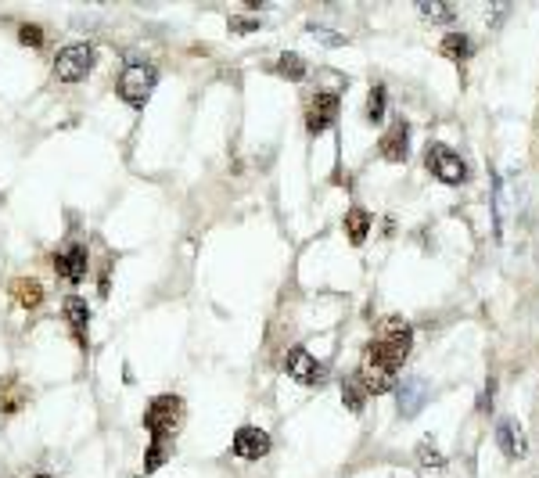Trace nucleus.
<instances>
[{
    "instance_id": "obj_1",
    "label": "nucleus",
    "mask_w": 539,
    "mask_h": 478,
    "mask_svg": "<svg viewBox=\"0 0 539 478\" xmlns=\"http://www.w3.org/2000/svg\"><path fill=\"white\" fill-rule=\"evenodd\" d=\"M410 345H414V331L407 320L388 317L378 324V335L367 342L363 360H360V374H356V381L363 385L367 396H385L396 389L399 371L410 356Z\"/></svg>"
},
{
    "instance_id": "obj_2",
    "label": "nucleus",
    "mask_w": 539,
    "mask_h": 478,
    "mask_svg": "<svg viewBox=\"0 0 539 478\" xmlns=\"http://www.w3.org/2000/svg\"><path fill=\"white\" fill-rule=\"evenodd\" d=\"M184 425V400L180 396H155L151 407L144 410V428L151 436V450L144 457V472H159V464L169 457V439Z\"/></svg>"
},
{
    "instance_id": "obj_3",
    "label": "nucleus",
    "mask_w": 539,
    "mask_h": 478,
    "mask_svg": "<svg viewBox=\"0 0 539 478\" xmlns=\"http://www.w3.org/2000/svg\"><path fill=\"white\" fill-rule=\"evenodd\" d=\"M159 83V69L151 61H126L115 76V94L130 105V108H144L151 90Z\"/></svg>"
},
{
    "instance_id": "obj_4",
    "label": "nucleus",
    "mask_w": 539,
    "mask_h": 478,
    "mask_svg": "<svg viewBox=\"0 0 539 478\" xmlns=\"http://www.w3.org/2000/svg\"><path fill=\"white\" fill-rule=\"evenodd\" d=\"M94 61H97V54H94V47H90V43L61 47V51H58V58H54V76H58L61 83H79V79H87V76H90Z\"/></svg>"
},
{
    "instance_id": "obj_5",
    "label": "nucleus",
    "mask_w": 539,
    "mask_h": 478,
    "mask_svg": "<svg viewBox=\"0 0 539 478\" xmlns=\"http://www.w3.org/2000/svg\"><path fill=\"white\" fill-rule=\"evenodd\" d=\"M425 162H428V170L435 173V180H443V184H450V188H457V184L468 180V166H464L461 155H453L446 144H432L428 155H425Z\"/></svg>"
},
{
    "instance_id": "obj_6",
    "label": "nucleus",
    "mask_w": 539,
    "mask_h": 478,
    "mask_svg": "<svg viewBox=\"0 0 539 478\" xmlns=\"http://www.w3.org/2000/svg\"><path fill=\"white\" fill-rule=\"evenodd\" d=\"M334 119H338V94L334 90H316L306 105V130L324 133V130H331Z\"/></svg>"
},
{
    "instance_id": "obj_7",
    "label": "nucleus",
    "mask_w": 539,
    "mask_h": 478,
    "mask_svg": "<svg viewBox=\"0 0 539 478\" xmlns=\"http://www.w3.org/2000/svg\"><path fill=\"white\" fill-rule=\"evenodd\" d=\"M54 270L58 277H65L69 284H83L87 280V270H90V255L83 244H69L65 252L54 255Z\"/></svg>"
},
{
    "instance_id": "obj_8",
    "label": "nucleus",
    "mask_w": 539,
    "mask_h": 478,
    "mask_svg": "<svg viewBox=\"0 0 539 478\" xmlns=\"http://www.w3.org/2000/svg\"><path fill=\"white\" fill-rule=\"evenodd\" d=\"M284 371H288L298 385H320V381H324V367H320L302 345L288 349V356H284Z\"/></svg>"
},
{
    "instance_id": "obj_9",
    "label": "nucleus",
    "mask_w": 539,
    "mask_h": 478,
    "mask_svg": "<svg viewBox=\"0 0 539 478\" xmlns=\"http://www.w3.org/2000/svg\"><path fill=\"white\" fill-rule=\"evenodd\" d=\"M234 457H245V461H260L270 454V436L263 428H238L234 443H231Z\"/></svg>"
},
{
    "instance_id": "obj_10",
    "label": "nucleus",
    "mask_w": 539,
    "mask_h": 478,
    "mask_svg": "<svg viewBox=\"0 0 539 478\" xmlns=\"http://www.w3.org/2000/svg\"><path fill=\"white\" fill-rule=\"evenodd\" d=\"M65 320H69L76 342L87 349V345H90V306H87V299L69 295V299H65Z\"/></svg>"
},
{
    "instance_id": "obj_11",
    "label": "nucleus",
    "mask_w": 539,
    "mask_h": 478,
    "mask_svg": "<svg viewBox=\"0 0 539 478\" xmlns=\"http://www.w3.org/2000/svg\"><path fill=\"white\" fill-rule=\"evenodd\" d=\"M407 148H410V123L407 119H396L392 130L381 137V155L388 162H407Z\"/></svg>"
},
{
    "instance_id": "obj_12",
    "label": "nucleus",
    "mask_w": 539,
    "mask_h": 478,
    "mask_svg": "<svg viewBox=\"0 0 539 478\" xmlns=\"http://www.w3.org/2000/svg\"><path fill=\"white\" fill-rule=\"evenodd\" d=\"M497 446H500L504 457H511V461H522L525 450H529L525 432H522L515 421H500V425H497Z\"/></svg>"
},
{
    "instance_id": "obj_13",
    "label": "nucleus",
    "mask_w": 539,
    "mask_h": 478,
    "mask_svg": "<svg viewBox=\"0 0 539 478\" xmlns=\"http://www.w3.org/2000/svg\"><path fill=\"white\" fill-rule=\"evenodd\" d=\"M425 400H428L425 378H407L403 389H399V414H403V418H414V414L425 407Z\"/></svg>"
},
{
    "instance_id": "obj_14",
    "label": "nucleus",
    "mask_w": 539,
    "mask_h": 478,
    "mask_svg": "<svg viewBox=\"0 0 539 478\" xmlns=\"http://www.w3.org/2000/svg\"><path fill=\"white\" fill-rule=\"evenodd\" d=\"M11 295H14V302H18L22 309L43 306V284H40L36 277H18V280H11Z\"/></svg>"
},
{
    "instance_id": "obj_15",
    "label": "nucleus",
    "mask_w": 539,
    "mask_h": 478,
    "mask_svg": "<svg viewBox=\"0 0 539 478\" xmlns=\"http://www.w3.org/2000/svg\"><path fill=\"white\" fill-rule=\"evenodd\" d=\"M367 234H370V213L360 209V206L349 209V213H345V238L352 241V244H363Z\"/></svg>"
},
{
    "instance_id": "obj_16",
    "label": "nucleus",
    "mask_w": 539,
    "mask_h": 478,
    "mask_svg": "<svg viewBox=\"0 0 539 478\" xmlns=\"http://www.w3.org/2000/svg\"><path fill=\"white\" fill-rule=\"evenodd\" d=\"M277 72H280L284 79H295V83H298V79H306V72H309V69H306V58H302V54L284 51V54L277 58Z\"/></svg>"
},
{
    "instance_id": "obj_17",
    "label": "nucleus",
    "mask_w": 539,
    "mask_h": 478,
    "mask_svg": "<svg viewBox=\"0 0 539 478\" xmlns=\"http://www.w3.org/2000/svg\"><path fill=\"white\" fill-rule=\"evenodd\" d=\"M439 51H443L446 58H453V61H468V58H471V40H468L464 32H450V36L439 43Z\"/></svg>"
},
{
    "instance_id": "obj_18",
    "label": "nucleus",
    "mask_w": 539,
    "mask_h": 478,
    "mask_svg": "<svg viewBox=\"0 0 539 478\" xmlns=\"http://www.w3.org/2000/svg\"><path fill=\"white\" fill-rule=\"evenodd\" d=\"M385 101H388V90L378 83V87H370V97H367V119L370 123H381L385 119Z\"/></svg>"
},
{
    "instance_id": "obj_19",
    "label": "nucleus",
    "mask_w": 539,
    "mask_h": 478,
    "mask_svg": "<svg viewBox=\"0 0 539 478\" xmlns=\"http://www.w3.org/2000/svg\"><path fill=\"white\" fill-rule=\"evenodd\" d=\"M342 400H345V407H349L352 414H360V410H363V400H367V392H363V385H360L356 378H349V381L342 385Z\"/></svg>"
},
{
    "instance_id": "obj_20",
    "label": "nucleus",
    "mask_w": 539,
    "mask_h": 478,
    "mask_svg": "<svg viewBox=\"0 0 539 478\" xmlns=\"http://www.w3.org/2000/svg\"><path fill=\"white\" fill-rule=\"evenodd\" d=\"M417 7H421V14L432 18V22H450V18H453V7H450V4H417Z\"/></svg>"
},
{
    "instance_id": "obj_21",
    "label": "nucleus",
    "mask_w": 539,
    "mask_h": 478,
    "mask_svg": "<svg viewBox=\"0 0 539 478\" xmlns=\"http://www.w3.org/2000/svg\"><path fill=\"white\" fill-rule=\"evenodd\" d=\"M18 40H22L25 47H43V29L32 25V22H25V25H18Z\"/></svg>"
},
{
    "instance_id": "obj_22",
    "label": "nucleus",
    "mask_w": 539,
    "mask_h": 478,
    "mask_svg": "<svg viewBox=\"0 0 539 478\" xmlns=\"http://www.w3.org/2000/svg\"><path fill=\"white\" fill-rule=\"evenodd\" d=\"M417 457H421V464H425V468H443V464H446V461H443V454H439V450H432L428 443H421Z\"/></svg>"
},
{
    "instance_id": "obj_23",
    "label": "nucleus",
    "mask_w": 539,
    "mask_h": 478,
    "mask_svg": "<svg viewBox=\"0 0 539 478\" xmlns=\"http://www.w3.org/2000/svg\"><path fill=\"white\" fill-rule=\"evenodd\" d=\"M309 32H313L320 43H327V47H345V36H338V32H331V29H316V25H313Z\"/></svg>"
},
{
    "instance_id": "obj_24",
    "label": "nucleus",
    "mask_w": 539,
    "mask_h": 478,
    "mask_svg": "<svg viewBox=\"0 0 539 478\" xmlns=\"http://www.w3.org/2000/svg\"><path fill=\"white\" fill-rule=\"evenodd\" d=\"M231 29H234V32H252V29H260V22H249V18H234V22H231Z\"/></svg>"
},
{
    "instance_id": "obj_25",
    "label": "nucleus",
    "mask_w": 539,
    "mask_h": 478,
    "mask_svg": "<svg viewBox=\"0 0 539 478\" xmlns=\"http://www.w3.org/2000/svg\"><path fill=\"white\" fill-rule=\"evenodd\" d=\"M32 478H50V475H32Z\"/></svg>"
}]
</instances>
